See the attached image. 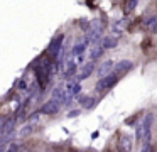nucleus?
<instances>
[{
	"mask_svg": "<svg viewBox=\"0 0 157 152\" xmlns=\"http://www.w3.org/2000/svg\"><path fill=\"white\" fill-rule=\"evenodd\" d=\"M101 22L100 20H93L88 27V32H86V41H91V42H98L101 41Z\"/></svg>",
	"mask_w": 157,
	"mask_h": 152,
	"instance_id": "1",
	"label": "nucleus"
},
{
	"mask_svg": "<svg viewBox=\"0 0 157 152\" xmlns=\"http://www.w3.org/2000/svg\"><path fill=\"white\" fill-rule=\"evenodd\" d=\"M142 125V142L144 145H149L150 142V128H152V113H147L140 122Z\"/></svg>",
	"mask_w": 157,
	"mask_h": 152,
	"instance_id": "2",
	"label": "nucleus"
},
{
	"mask_svg": "<svg viewBox=\"0 0 157 152\" xmlns=\"http://www.w3.org/2000/svg\"><path fill=\"white\" fill-rule=\"evenodd\" d=\"M117 81H118V74L112 73V74H108V76L98 80V83H96V90L98 91H106V90H110L112 86H115Z\"/></svg>",
	"mask_w": 157,
	"mask_h": 152,
	"instance_id": "3",
	"label": "nucleus"
},
{
	"mask_svg": "<svg viewBox=\"0 0 157 152\" xmlns=\"http://www.w3.org/2000/svg\"><path fill=\"white\" fill-rule=\"evenodd\" d=\"M63 42H64V36H63V34H59L58 37H54L48 46V56H51L52 59H56L58 54H59V51H61Z\"/></svg>",
	"mask_w": 157,
	"mask_h": 152,
	"instance_id": "4",
	"label": "nucleus"
},
{
	"mask_svg": "<svg viewBox=\"0 0 157 152\" xmlns=\"http://www.w3.org/2000/svg\"><path fill=\"white\" fill-rule=\"evenodd\" d=\"M14 128H15V120H14V118H9V120H5L4 128H2V132H0V135H2V144H4V145H5V142H7L9 138L12 137V134H14Z\"/></svg>",
	"mask_w": 157,
	"mask_h": 152,
	"instance_id": "5",
	"label": "nucleus"
},
{
	"mask_svg": "<svg viewBox=\"0 0 157 152\" xmlns=\"http://www.w3.org/2000/svg\"><path fill=\"white\" fill-rule=\"evenodd\" d=\"M113 66H115V63H113L112 59L103 61V63L98 66V69H96V74L100 76V80H101V78H105V76H108V74H112Z\"/></svg>",
	"mask_w": 157,
	"mask_h": 152,
	"instance_id": "6",
	"label": "nucleus"
},
{
	"mask_svg": "<svg viewBox=\"0 0 157 152\" xmlns=\"http://www.w3.org/2000/svg\"><path fill=\"white\" fill-rule=\"evenodd\" d=\"M59 108H61V103H58V101H54V100H49L48 103L42 105L41 111L46 113V115H54V113L59 111Z\"/></svg>",
	"mask_w": 157,
	"mask_h": 152,
	"instance_id": "7",
	"label": "nucleus"
},
{
	"mask_svg": "<svg viewBox=\"0 0 157 152\" xmlns=\"http://www.w3.org/2000/svg\"><path fill=\"white\" fill-rule=\"evenodd\" d=\"M133 68V63L128 59H123L120 61V63H115V66H113V69H115V74H120L123 73V71H130Z\"/></svg>",
	"mask_w": 157,
	"mask_h": 152,
	"instance_id": "8",
	"label": "nucleus"
},
{
	"mask_svg": "<svg viewBox=\"0 0 157 152\" xmlns=\"http://www.w3.org/2000/svg\"><path fill=\"white\" fill-rule=\"evenodd\" d=\"M95 71V61H90V63H86L85 66H83V69H81V73H79V76H78V81H81V80H86V78H90L91 76V73Z\"/></svg>",
	"mask_w": 157,
	"mask_h": 152,
	"instance_id": "9",
	"label": "nucleus"
},
{
	"mask_svg": "<svg viewBox=\"0 0 157 152\" xmlns=\"http://www.w3.org/2000/svg\"><path fill=\"white\" fill-rule=\"evenodd\" d=\"M103 54V47H101V41H98V42H93L91 46V51H90V59L95 61L96 57H100Z\"/></svg>",
	"mask_w": 157,
	"mask_h": 152,
	"instance_id": "10",
	"label": "nucleus"
},
{
	"mask_svg": "<svg viewBox=\"0 0 157 152\" xmlns=\"http://www.w3.org/2000/svg\"><path fill=\"white\" fill-rule=\"evenodd\" d=\"M51 100H54V101H58V103H64V88L63 86H58V88H54V91H52V98Z\"/></svg>",
	"mask_w": 157,
	"mask_h": 152,
	"instance_id": "11",
	"label": "nucleus"
},
{
	"mask_svg": "<svg viewBox=\"0 0 157 152\" xmlns=\"http://www.w3.org/2000/svg\"><path fill=\"white\" fill-rule=\"evenodd\" d=\"M76 68H78V66H76L75 59H73L71 56H68V69L64 71V76H66V78H71L73 74L76 73Z\"/></svg>",
	"mask_w": 157,
	"mask_h": 152,
	"instance_id": "12",
	"label": "nucleus"
},
{
	"mask_svg": "<svg viewBox=\"0 0 157 152\" xmlns=\"http://www.w3.org/2000/svg\"><path fill=\"white\" fill-rule=\"evenodd\" d=\"M85 49H86V42H79V44H76V46L73 47V51H71L69 56H71V57L81 56V54H85Z\"/></svg>",
	"mask_w": 157,
	"mask_h": 152,
	"instance_id": "13",
	"label": "nucleus"
},
{
	"mask_svg": "<svg viewBox=\"0 0 157 152\" xmlns=\"http://www.w3.org/2000/svg\"><path fill=\"white\" fill-rule=\"evenodd\" d=\"M117 46V37H106V39L101 41V47L103 51L105 49H112V47Z\"/></svg>",
	"mask_w": 157,
	"mask_h": 152,
	"instance_id": "14",
	"label": "nucleus"
},
{
	"mask_svg": "<svg viewBox=\"0 0 157 152\" xmlns=\"http://www.w3.org/2000/svg\"><path fill=\"white\" fill-rule=\"evenodd\" d=\"M81 103H83V107H85L86 110H90V108H93V105H95V98H93V96H90V98H83Z\"/></svg>",
	"mask_w": 157,
	"mask_h": 152,
	"instance_id": "15",
	"label": "nucleus"
},
{
	"mask_svg": "<svg viewBox=\"0 0 157 152\" xmlns=\"http://www.w3.org/2000/svg\"><path fill=\"white\" fill-rule=\"evenodd\" d=\"M137 3H139V2H135V0H130V2H127V10H128V12H130V10H133V9L137 7Z\"/></svg>",
	"mask_w": 157,
	"mask_h": 152,
	"instance_id": "16",
	"label": "nucleus"
},
{
	"mask_svg": "<svg viewBox=\"0 0 157 152\" xmlns=\"http://www.w3.org/2000/svg\"><path fill=\"white\" fill-rule=\"evenodd\" d=\"M4 152H17V145H15V144H10V145H9V147L5 149Z\"/></svg>",
	"mask_w": 157,
	"mask_h": 152,
	"instance_id": "17",
	"label": "nucleus"
},
{
	"mask_svg": "<svg viewBox=\"0 0 157 152\" xmlns=\"http://www.w3.org/2000/svg\"><path fill=\"white\" fill-rule=\"evenodd\" d=\"M122 144H123V147H125L127 149V150H130V140H128V138H122Z\"/></svg>",
	"mask_w": 157,
	"mask_h": 152,
	"instance_id": "18",
	"label": "nucleus"
},
{
	"mask_svg": "<svg viewBox=\"0 0 157 152\" xmlns=\"http://www.w3.org/2000/svg\"><path fill=\"white\" fill-rule=\"evenodd\" d=\"M31 125H27V127H24V128H22V132H21V134H19V135H25V134H29V132H31Z\"/></svg>",
	"mask_w": 157,
	"mask_h": 152,
	"instance_id": "19",
	"label": "nucleus"
},
{
	"mask_svg": "<svg viewBox=\"0 0 157 152\" xmlns=\"http://www.w3.org/2000/svg\"><path fill=\"white\" fill-rule=\"evenodd\" d=\"M76 115H79V110H73V111H69V113H68V117L71 118V117H76Z\"/></svg>",
	"mask_w": 157,
	"mask_h": 152,
	"instance_id": "20",
	"label": "nucleus"
},
{
	"mask_svg": "<svg viewBox=\"0 0 157 152\" xmlns=\"http://www.w3.org/2000/svg\"><path fill=\"white\" fill-rule=\"evenodd\" d=\"M150 30H152V32H154V34H155V32H157V19H155V22H154V25H152V27H150Z\"/></svg>",
	"mask_w": 157,
	"mask_h": 152,
	"instance_id": "21",
	"label": "nucleus"
},
{
	"mask_svg": "<svg viewBox=\"0 0 157 152\" xmlns=\"http://www.w3.org/2000/svg\"><path fill=\"white\" fill-rule=\"evenodd\" d=\"M4 123H5V118L0 117V132H2V128H4Z\"/></svg>",
	"mask_w": 157,
	"mask_h": 152,
	"instance_id": "22",
	"label": "nucleus"
},
{
	"mask_svg": "<svg viewBox=\"0 0 157 152\" xmlns=\"http://www.w3.org/2000/svg\"><path fill=\"white\" fill-rule=\"evenodd\" d=\"M17 152H24V150H22V149H17Z\"/></svg>",
	"mask_w": 157,
	"mask_h": 152,
	"instance_id": "23",
	"label": "nucleus"
}]
</instances>
